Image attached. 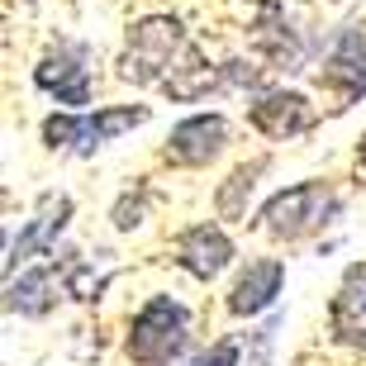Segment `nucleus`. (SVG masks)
<instances>
[{"mask_svg": "<svg viewBox=\"0 0 366 366\" xmlns=\"http://www.w3.org/2000/svg\"><path fill=\"white\" fill-rule=\"evenodd\" d=\"M119 76L134 86H157L172 100H200L219 86V67H209L200 48L186 39L181 19L148 14L129 29V43L119 53Z\"/></svg>", "mask_w": 366, "mask_h": 366, "instance_id": "f257e3e1", "label": "nucleus"}, {"mask_svg": "<svg viewBox=\"0 0 366 366\" xmlns=\"http://www.w3.org/2000/svg\"><path fill=\"white\" fill-rule=\"evenodd\" d=\"M190 338V314L181 300L172 295H152L143 310L134 314L129 328V362L134 366H172L186 352Z\"/></svg>", "mask_w": 366, "mask_h": 366, "instance_id": "f03ea898", "label": "nucleus"}, {"mask_svg": "<svg viewBox=\"0 0 366 366\" xmlns=\"http://www.w3.org/2000/svg\"><path fill=\"white\" fill-rule=\"evenodd\" d=\"M148 124V105H109V109H76L43 119V143L57 152H95L114 143L119 134Z\"/></svg>", "mask_w": 366, "mask_h": 366, "instance_id": "7ed1b4c3", "label": "nucleus"}, {"mask_svg": "<svg viewBox=\"0 0 366 366\" xmlns=\"http://www.w3.org/2000/svg\"><path fill=\"white\" fill-rule=\"evenodd\" d=\"M333 214H338V195L324 181H300L262 204V229L281 243H300V238H314Z\"/></svg>", "mask_w": 366, "mask_h": 366, "instance_id": "20e7f679", "label": "nucleus"}, {"mask_svg": "<svg viewBox=\"0 0 366 366\" xmlns=\"http://www.w3.org/2000/svg\"><path fill=\"white\" fill-rule=\"evenodd\" d=\"M91 48L86 43H62L57 53H48L34 67V81H39V91L57 95L62 105H91Z\"/></svg>", "mask_w": 366, "mask_h": 366, "instance_id": "39448f33", "label": "nucleus"}, {"mask_svg": "<svg viewBox=\"0 0 366 366\" xmlns=\"http://www.w3.org/2000/svg\"><path fill=\"white\" fill-rule=\"evenodd\" d=\"M224 143H229V119H224V114H190V119H181L177 129H172V138H167V162L204 167L224 152Z\"/></svg>", "mask_w": 366, "mask_h": 366, "instance_id": "423d86ee", "label": "nucleus"}, {"mask_svg": "<svg viewBox=\"0 0 366 366\" xmlns=\"http://www.w3.org/2000/svg\"><path fill=\"white\" fill-rule=\"evenodd\" d=\"M67 219H71V200L67 195H43V204H39V214L29 219V229L19 233L10 243V257H5V272H19L24 262H34V257H43V252H53L57 247V238H62V229H67Z\"/></svg>", "mask_w": 366, "mask_h": 366, "instance_id": "0eeeda50", "label": "nucleus"}, {"mask_svg": "<svg viewBox=\"0 0 366 366\" xmlns=\"http://www.w3.org/2000/svg\"><path fill=\"white\" fill-rule=\"evenodd\" d=\"M247 119L267 138H295V134H310L319 114H314V105L300 91H267V95L252 100Z\"/></svg>", "mask_w": 366, "mask_h": 366, "instance_id": "6e6552de", "label": "nucleus"}, {"mask_svg": "<svg viewBox=\"0 0 366 366\" xmlns=\"http://www.w3.org/2000/svg\"><path fill=\"white\" fill-rule=\"evenodd\" d=\"M177 262H181V272H190L195 281H214L233 262V238L219 229V224H195V229L181 233Z\"/></svg>", "mask_w": 366, "mask_h": 366, "instance_id": "1a4fd4ad", "label": "nucleus"}, {"mask_svg": "<svg viewBox=\"0 0 366 366\" xmlns=\"http://www.w3.org/2000/svg\"><path fill=\"white\" fill-rule=\"evenodd\" d=\"M328 324H333V338L338 342L366 352V267H352V272L342 276L338 295L328 305Z\"/></svg>", "mask_w": 366, "mask_h": 366, "instance_id": "9d476101", "label": "nucleus"}, {"mask_svg": "<svg viewBox=\"0 0 366 366\" xmlns=\"http://www.w3.org/2000/svg\"><path fill=\"white\" fill-rule=\"evenodd\" d=\"M281 285H285V267H281L276 257L252 262V267L238 276V285H233L229 310L238 314V319H252V314H262V310H272V305H276Z\"/></svg>", "mask_w": 366, "mask_h": 366, "instance_id": "9b49d317", "label": "nucleus"}, {"mask_svg": "<svg viewBox=\"0 0 366 366\" xmlns=\"http://www.w3.org/2000/svg\"><path fill=\"white\" fill-rule=\"evenodd\" d=\"M324 86H333L342 100L366 95V34H362V29H347V34L338 39V48L328 53Z\"/></svg>", "mask_w": 366, "mask_h": 366, "instance_id": "f8f14e48", "label": "nucleus"}, {"mask_svg": "<svg viewBox=\"0 0 366 366\" xmlns=\"http://www.w3.org/2000/svg\"><path fill=\"white\" fill-rule=\"evenodd\" d=\"M53 300H57V272L53 267H34V272H24L19 281L10 276V305L14 314H29V319H39V314L53 310Z\"/></svg>", "mask_w": 366, "mask_h": 366, "instance_id": "ddd939ff", "label": "nucleus"}, {"mask_svg": "<svg viewBox=\"0 0 366 366\" xmlns=\"http://www.w3.org/2000/svg\"><path fill=\"white\" fill-rule=\"evenodd\" d=\"M262 172H267V157H257V162H243L229 181H224V186H219V195H214L219 219H243V214H247V195H252V186H257Z\"/></svg>", "mask_w": 366, "mask_h": 366, "instance_id": "4468645a", "label": "nucleus"}, {"mask_svg": "<svg viewBox=\"0 0 366 366\" xmlns=\"http://www.w3.org/2000/svg\"><path fill=\"white\" fill-rule=\"evenodd\" d=\"M190 366H238V342H219V347H209L204 357H195Z\"/></svg>", "mask_w": 366, "mask_h": 366, "instance_id": "2eb2a0df", "label": "nucleus"}, {"mask_svg": "<svg viewBox=\"0 0 366 366\" xmlns=\"http://www.w3.org/2000/svg\"><path fill=\"white\" fill-rule=\"evenodd\" d=\"M362 167H366V138H362Z\"/></svg>", "mask_w": 366, "mask_h": 366, "instance_id": "dca6fc26", "label": "nucleus"}]
</instances>
